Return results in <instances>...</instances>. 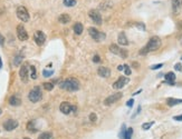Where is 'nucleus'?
I'll list each match as a JSON object with an SVG mask.
<instances>
[{
	"label": "nucleus",
	"mask_w": 182,
	"mask_h": 139,
	"mask_svg": "<svg viewBox=\"0 0 182 139\" xmlns=\"http://www.w3.org/2000/svg\"><path fill=\"white\" fill-rule=\"evenodd\" d=\"M161 47V39L158 36H153L152 38H150L148 45L145 46L144 48H142L140 50V55H146L149 54L150 51H154V50H158V49Z\"/></svg>",
	"instance_id": "nucleus-1"
},
{
	"label": "nucleus",
	"mask_w": 182,
	"mask_h": 139,
	"mask_svg": "<svg viewBox=\"0 0 182 139\" xmlns=\"http://www.w3.org/2000/svg\"><path fill=\"white\" fill-rule=\"evenodd\" d=\"M59 87L67 91H76L80 89V81L75 78H67L66 80L59 82Z\"/></svg>",
	"instance_id": "nucleus-2"
},
{
	"label": "nucleus",
	"mask_w": 182,
	"mask_h": 139,
	"mask_svg": "<svg viewBox=\"0 0 182 139\" xmlns=\"http://www.w3.org/2000/svg\"><path fill=\"white\" fill-rule=\"evenodd\" d=\"M28 98H29V100L32 102H38L39 100H42L43 94H42V90H40V87L39 86L34 87L32 90L29 91Z\"/></svg>",
	"instance_id": "nucleus-3"
},
{
	"label": "nucleus",
	"mask_w": 182,
	"mask_h": 139,
	"mask_svg": "<svg viewBox=\"0 0 182 139\" xmlns=\"http://www.w3.org/2000/svg\"><path fill=\"white\" fill-rule=\"evenodd\" d=\"M88 33H90V36H91L96 43H101L102 40H104V39L106 38V35H105L104 32L97 30L96 28H94V27L88 28Z\"/></svg>",
	"instance_id": "nucleus-4"
},
{
	"label": "nucleus",
	"mask_w": 182,
	"mask_h": 139,
	"mask_svg": "<svg viewBox=\"0 0 182 139\" xmlns=\"http://www.w3.org/2000/svg\"><path fill=\"white\" fill-rule=\"evenodd\" d=\"M17 17L21 20L22 22H27L29 20V12L24 6H19L17 8Z\"/></svg>",
	"instance_id": "nucleus-5"
},
{
	"label": "nucleus",
	"mask_w": 182,
	"mask_h": 139,
	"mask_svg": "<svg viewBox=\"0 0 182 139\" xmlns=\"http://www.w3.org/2000/svg\"><path fill=\"white\" fill-rule=\"evenodd\" d=\"M122 97H123L122 92H115V94H113L111 96H108L106 99L104 100V105H105V106H111V105L115 104L116 101H118Z\"/></svg>",
	"instance_id": "nucleus-6"
},
{
	"label": "nucleus",
	"mask_w": 182,
	"mask_h": 139,
	"mask_svg": "<svg viewBox=\"0 0 182 139\" xmlns=\"http://www.w3.org/2000/svg\"><path fill=\"white\" fill-rule=\"evenodd\" d=\"M59 109H60V111L63 112L64 115H68L72 111H76L77 110V108L75 106H72L70 102L67 101H64L60 104V106H59Z\"/></svg>",
	"instance_id": "nucleus-7"
},
{
	"label": "nucleus",
	"mask_w": 182,
	"mask_h": 139,
	"mask_svg": "<svg viewBox=\"0 0 182 139\" xmlns=\"http://www.w3.org/2000/svg\"><path fill=\"white\" fill-rule=\"evenodd\" d=\"M88 16H90V18L96 25H102V15L100 13V11L95 10V9H92L88 12Z\"/></svg>",
	"instance_id": "nucleus-8"
},
{
	"label": "nucleus",
	"mask_w": 182,
	"mask_h": 139,
	"mask_svg": "<svg viewBox=\"0 0 182 139\" xmlns=\"http://www.w3.org/2000/svg\"><path fill=\"white\" fill-rule=\"evenodd\" d=\"M17 36H18V39L21 40V41H25V40L28 39V32H27V30L22 25L17 26Z\"/></svg>",
	"instance_id": "nucleus-9"
},
{
	"label": "nucleus",
	"mask_w": 182,
	"mask_h": 139,
	"mask_svg": "<svg viewBox=\"0 0 182 139\" xmlns=\"http://www.w3.org/2000/svg\"><path fill=\"white\" fill-rule=\"evenodd\" d=\"M34 40H35V43H37L38 46H42L46 41V36H45V33L43 31L37 30V31L34 33Z\"/></svg>",
	"instance_id": "nucleus-10"
},
{
	"label": "nucleus",
	"mask_w": 182,
	"mask_h": 139,
	"mask_svg": "<svg viewBox=\"0 0 182 139\" xmlns=\"http://www.w3.org/2000/svg\"><path fill=\"white\" fill-rule=\"evenodd\" d=\"M28 70H29V67H28V64H24L21 66V68L19 70V76H20V79H21L22 82H27L28 81Z\"/></svg>",
	"instance_id": "nucleus-11"
},
{
	"label": "nucleus",
	"mask_w": 182,
	"mask_h": 139,
	"mask_svg": "<svg viewBox=\"0 0 182 139\" xmlns=\"http://www.w3.org/2000/svg\"><path fill=\"white\" fill-rule=\"evenodd\" d=\"M129 81H130V79L128 77H120L118 80L113 84V88H114V89H122Z\"/></svg>",
	"instance_id": "nucleus-12"
},
{
	"label": "nucleus",
	"mask_w": 182,
	"mask_h": 139,
	"mask_svg": "<svg viewBox=\"0 0 182 139\" xmlns=\"http://www.w3.org/2000/svg\"><path fill=\"white\" fill-rule=\"evenodd\" d=\"M18 127V121L14 120V119H8L4 123V128L7 131H11L14 129H16Z\"/></svg>",
	"instance_id": "nucleus-13"
},
{
	"label": "nucleus",
	"mask_w": 182,
	"mask_h": 139,
	"mask_svg": "<svg viewBox=\"0 0 182 139\" xmlns=\"http://www.w3.org/2000/svg\"><path fill=\"white\" fill-rule=\"evenodd\" d=\"M97 74H98V76L103 77V78H107V77L111 76V70L108 69L107 67H100L97 69Z\"/></svg>",
	"instance_id": "nucleus-14"
},
{
	"label": "nucleus",
	"mask_w": 182,
	"mask_h": 139,
	"mask_svg": "<svg viewBox=\"0 0 182 139\" xmlns=\"http://www.w3.org/2000/svg\"><path fill=\"white\" fill-rule=\"evenodd\" d=\"M166 82L170 86L174 85V82H176V74L172 72V71L171 72H168L166 75Z\"/></svg>",
	"instance_id": "nucleus-15"
},
{
	"label": "nucleus",
	"mask_w": 182,
	"mask_h": 139,
	"mask_svg": "<svg viewBox=\"0 0 182 139\" xmlns=\"http://www.w3.org/2000/svg\"><path fill=\"white\" fill-rule=\"evenodd\" d=\"M9 105L15 106V107L20 106V105H21V99L18 96H16V95H14V96H11L10 98H9Z\"/></svg>",
	"instance_id": "nucleus-16"
},
{
	"label": "nucleus",
	"mask_w": 182,
	"mask_h": 139,
	"mask_svg": "<svg viewBox=\"0 0 182 139\" xmlns=\"http://www.w3.org/2000/svg\"><path fill=\"white\" fill-rule=\"evenodd\" d=\"M118 41L122 46H128L129 45V40H128V38H126L124 32H120V35H118Z\"/></svg>",
	"instance_id": "nucleus-17"
},
{
	"label": "nucleus",
	"mask_w": 182,
	"mask_h": 139,
	"mask_svg": "<svg viewBox=\"0 0 182 139\" xmlns=\"http://www.w3.org/2000/svg\"><path fill=\"white\" fill-rule=\"evenodd\" d=\"M182 8V0H172V9L174 12L180 11Z\"/></svg>",
	"instance_id": "nucleus-18"
},
{
	"label": "nucleus",
	"mask_w": 182,
	"mask_h": 139,
	"mask_svg": "<svg viewBox=\"0 0 182 139\" xmlns=\"http://www.w3.org/2000/svg\"><path fill=\"white\" fill-rule=\"evenodd\" d=\"M179 104H182V99H176V98H168L166 99V105L170 106V107L179 105Z\"/></svg>",
	"instance_id": "nucleus-19"
},
{
	"label": "nucleus",
	"mask_w": 182,
	"mask_h": 139,
	"mask_svg": "<svg viewBox=\"0 0 182 139\" xmlns=\"http://www.w3.org/2000/svg\"><path fill=\"white\" fill-rule=\"evenodd\" d=\"M58 20L60 23H64V25H66V23H68V22L70 21V16L68 15V13H62L60 16H59Z\"/></svg>",
	"instance_id": "nucleus-20"
},
{
	"label": "nucleus",
	"mask_w": 182,
	"mask_h": 139,
	"mask_svg": "<svg viewBox=\"0 0 182 139\" xmlns=\"http://www.w3.org/2000/svg\"><path fill=\"white\" fill-rule=\"evenodd\" d=\"M110 51L112 52V54L114 55H121V51H122V49L118 47V45H114V43H112L111 46H110Z\"/></svg>",
	"instance_id": "nucleus-21"
},
{
	"label": "nucleus",
	"mask_w": 182,
	"mask_h": 139,
	"mask_svg": "<svg viewBox=\"0 0 182 139\" xmlns=\"http://www.w3.org/2000/svg\"><path fill=\"white\" fill-rule=\"evenodd\" d=\"M27 130L29 133H36L37 131V128L35 127V120L28 121V123H27Z\"/></svg>",
	"instance_id": "nucleus-22"
},
{
	"label": "nucleus",
	"mask_w": 182,
	"mask_h": 139,
	"mask_svg": "<svg viewBox=\"0 0 182 139\" xmlns=\"http://www.w3.org/2000/svg\"><path fill=\"white\" fill-rule=\"evenodd\" d=\"M83 30H84V27H83V25L80 22H76L74 25V32L76 35H80L83 32Z\"/></svg>",
	"instance_id": "nucleus-23"
},
{
	"label": "nucleus",
	"mask_w": 182,
	"mask_h": 139,
	"mask_svg": "<svg viewBox=\"0 0 182 139\" xmlns=\"http://www.w3.org/2000/svg\"><path fill=\"white\" fill-rule=\"evenodd\" d=\"M52 138H53V135H52V133H48V131L39 135V139H52Z\"/></svg>",
	"instance_id": "nucleus-24"
},
{
	"label": "nucleus",
	"mask_w": 182,
	"mask_h": 139,
	"mask_svg": "<svg viewBox=\"0 0 182 139\" xmlns=\"http://www.w3.org/2000/svg\"><path fill=\"white\" fill-rule=\"evenodd\" d=\"M29 70H30V77H32V79H36V78H37L36 68H35L34 66H30V67H29Z\"/></svg>",
	"instance_id": "nucleus-25"
},
{
	"label": "nucleus",
	"mask_w": 182,
	"mask_h": 139,
	"mask_svg": "<svg viewBox=\"0 0 182 139\" xmlns=\"http://www.w3.org/2000/svg\"><path fill=\"white\" fill-rule=\"evenodd\" d=\"M21 61H22V56L21 55H18V56H16L15 59H14V65H15V66H19V65L21 64Z\"/></svg>",
	"instance_id": "nucleus-26"
},
{
	"label": "nucleus",
	"mask_w": 182,
	"mask_h": 139,
	"mask_svg": "<svg viewBox=\"0 0 182 139\" xmlns=\"http://www.w3.org/2000/svg\"><path fill=\"white\" fill-rule=\"evenodd\" d=\"M43 86H44V88H45L47 91H50V90H53L54 89V84L53 82H44Z\"/></svg>",
	"instance_id": "nucleus-27"
},
{
	"label": "nucleus",
	"mask_w": 182,
	"mask_h": 139,
	"mask_svg": "<svg viewBox=\"0 0 182 139\" xmlns=\"http://www.w3.org/2000/svg\"><path fill=\"white\" fill-rule=\"evenodd\" d=\"M126 126L125 125H122V128H121V133H120V138L124 139L125 138V134H126Z\"/></svg>",
	"instance_id": "nucleus-28"
},
{
	"label": "nucleus",
	"mask_w": 182,
	"mask_h": 139,
	"mask_svg": "<svg viewBox=\"0 0 182 139\" xmlns=\"http://www.w3.org/2000/svg\"><path fill=\"white\" fill-rule=\"evenodd\" d=\"M154 125V121H150V123H145L142 125V129L143 130H149V129Z\"/></svg>",
	"instance_id": "nucleus-29"
},
{
	"label": "nucleus",
	"mask_w": 182,
	"mask_h": 139,
	"mask_svg": "<svg viewBox=\"0 0 182 139\" xmlns=\"http://www.w3.org/2000/svg\"><path fill=\"white\" fill-rule=\"evenodd\" d=\"M64 5L66 7H74L76 5V0H64Z\"/></svg>",
	"instance_id": "nucleus-30"
},
{
	"label": "nucleus",
	"mask_w": 182,
	"mask_h": 139,
	"mask_svg": "<svg viewBox=\"0 0 182 139\" xmlns=\"http://www.w3.org/2000/svg\"><path fill=\"white\" fill-rule=\"evenodd\" d=\"M132 135H133V129L128 128L126 129V134H125V138L124 139H132Z\"/></svg>",
	"instance_id": "nucleus-31"
},
{
	"label": "nucleus",
	"mask_w": 182,
	"mask_h": 139,
	"mask_svg": "<svg viewBox=\"0 0 182 139\" xmlns=\"http://www.w3.org/2000/svg\"><path fill=\"white\" fill-rule=\"evenodd\" d=\"M54 75V71L53 70H44L43 71V76L44 77H50V76H53Z\"/></svg>",
	"instance_id": "nucleus-32"
},
{
	"label": "nucleus",
	"mask_w": 182,
	"mask_h": 139,
	"mask_svg": "<svg viewBox=\"0 0 182 139\" xmlns=\"http://www.w3.org/2000/svg\"><path fill=\"white\" fill-rule=\"evenodd\" d=\"M97 120V116L95 112H91L90 113V121H92V123H95Z\"/></svg>",
	"instance_id": "nucleus-33"
},
{
	"label": "nucleus",
	"mask_w": 182,
	"mask_h": 139,
	"mask_svg": "<svg viewBox=\"0 0 182 139\" xmlns=\"http://www.w3.org/2000/svg\"><path fill=\"white\" fill-rule=\"evenodd\" d=\"M124 72H125V75L126 76L131 75V68H130L129 65H124Z\"/></svg>",
	"instance_id": "nucleus-34"
},
{
	"label": "nucleus",
	"mask_w": 182,
	"mask_h": 139,
	"mask_svg": "<svg viewBox=\"0 0 182 139\" xmlns=\"http://www.w3.org/2000/svg\"><path fill=\"white\" fill-rule=\"evenodd\" d=\"M135 26L139 28V29H141V30H143V31L145 30V25L144 23H142V22H136Z\"/></svg>",
	"instance_id": "nucleus-35"
},
{
	"label": "nucleus",
	"mask_w": 182,
	"mask_h": 139,
	"mask_svg": "<svg viewBox=\"0 0 182 139\" xmlns=\"http://www.w3.org/2000/svg\"><path fill=\"white\" fill-rule=\"evenodd\" d=\"M163 67V64H158V65H153V66H151V69L152 70H158L162 68Z\"/></svg>",
	"instance_id": "nucleus-36"
},
{
	"label": "nucleus",
	"mask_w": 182,
	"mask_h": 139,
	"mask_svg": "<svg viewBox=\"0 0 182 139\" xmlns=\"http://www.w3.org/2000/svg\"><path fill=\"white\" fill-rule=\"evenodd\" d=\"M120 57H122L123 59H125L128 57V50H125V49H122V51H121V55H120Z\"/></svg>",
	"instance_id": "nucleus-37"
},
{
	"label": "nucleus",
	"mask_w": 182,
	"mask_h": 139,
	"mask_svg": "<svg viewBox=\"0 0 182 139\" xmlns=\"http://www.w3.org/2000/svg\"><path fill=\"white\" fill-rule=\"evenodd\" d=\"M174 69L177 70V71H182V65L181 64H176L174 65Z\"/></svg>",
	"instance_id": "nucleus-38"
},
{
	"label": "nucleus",
	"mask_w": 182,
	"mask_h": 139,
	"mask_svg": "<svg viewBox=\"0 0 182 139\" xmlns=\"http://www.w3.org/2000/svg\"><path fill=\"white\" fill-rule=\"evenodd\" d=\"M93 61H94V62H100V61H101L100 56H98V55H95V56H94V58H93Z\"/></svg>",
	"instance_id": "nucleus-39"
},
{
	"label": "nucleus",
	"mask_w": 182,
	"mask_h": 139,
	"mask_svg": "<svg viewBox=\"0 0 182 139\" xmlns=\"http://www.w3.org/2000/svg\"><path fill=\"white\" fill-rule=\"evenodd\" d=\"M134 104V99H130V100H128V102H126V106L128 107H132Z\"/></svg>",
	"instance_id": "nucleus-40"
},
{
	"label": "nucleus",
	"mask_w": 182,
	"mask_h": 139,
	"mask_svg": "<svg viewBox=\"0 0 182 139\" xmlns=\"http://www.w3.org/2000/svg\"><path fill=\"white\" fill-rule=\"evenodd\" d=\"M174 120H177V121H182V115H179V116H174L173 117Z\"/></svg>",
	"instance_id": "nucleus-41"
},
{
	"label": "nucleus",
	"mask_w": 182,
	"mask_h": 139,
	"mask_svg": "<svg viewBox=\"0 0 182 139\" xmlns=\"http://www.w3.org/2000/svg\"><path fill=\"white\" fill-rule=\"evenodd\" d=\"M178 29H179V31L182 33V20L178 22Z\"/></svg>",
	"instance_id": "nucleus-42"
},
{
	"label": "nucleus",
	"mask_w": 182,
	"mask_h": 139,
	"mask_svg": "<svg viewBox=\"0 0 182 139\" xmlns=\"http://www.w3.org/2000/svg\"><path fill=\"white\" fill-rule=\"evenodd\" d=\"M4 43H5V38L2 37L1 35H0V46H2L4 45Z\"/></svg>",
	"instance_id": "nucleus-43"
},
{
	"label": "nucleus",
	"mask_w": 182,
	"mask_h": 139,
	"mask_svg": "<svg viewBox=\"0 0 182 139\" xmlns=\"http://www.w3.org/2000/svg\"><path fill=\"white\" fill-rule=\"evenodd\" d=\"M118 70H120V71H122V70H124V65L122 66V65H120L118 67Z\"/></svg>",
	"instance_id": "nucleus-44"
},
{
	"label": "nucleus",
	"mask_w": 182,
	"mask_h": 139,
	"mask_svg": "<svg viewBox=\"0 0 182 139\" xmlns=\"http://www.w3.org/2000/svg\"><path fill=\"white\" fill-rule=\"evenodd\" d=\"M132 66H133L134 68H136V69L139 68V64L138 62H132Z\"/></svg>",
	"instance_id": "nucleus-45"
},
{
	"label": "nucleus",
	"mask_w": 182,
	"mask_h": 139,
	"mask_svg": "<svg viewBox=\"0 0 182 139\" xmlns=\"http://www.w3.org/2000/svg\"><path fill=\"white\" fill-rule=\"evenodd\" d=\"M140 111H141V106H139V107H138V110H136V113H135V116H136L138 113H140ZM135 116H134V117H135Z\"/></svg>",
	"instance_id": "nucleus-46"
},
{
	"label": "nucleus",
	"mask_w": 182,
	"mask_h": 139,
	"mask_svg": "<svg viewBox=\"0 0 182 139\" xmlns=\"http://www.w3.org/2000/svg\"><path fill=\"white\" fill-rule=\"evenodd\" d=\"M141 91H142V89H140V90H138V91H136V92H134L133 96H136V95H139V94H140V92H141Z\"/></svg>",
	"instance_id": "nucleus-47"
},
{
	"label": "nucleus",
	"mask_w": 182,
	"mask_h": 139,
	"mask_svg": "<svg viewBox=\"0 0 182 139\" xmlns=\"http://www.w3.org/2000/svg\"><path fill=\"white\" fill-rule=\"evenodd\" d=\"M2 68V60H1V58H0V69Z\"/></svg>",
	"instance_id": "nucleus-48"
},
{
	"label": "nucleus",
	"mask_w": 182,
	"mask_h": 139,
	"mask_svg": "<svg viewBox=\"0 0 182 139\" xmlns=\"http://www.w3.org/2000/svg\"><path fill=\"white\" fill-rule=\"evenodd\" d=\"M24 139H30V138H28V137H25V138H24Z\"/></svg>",
	"instance_id": "nucleus-49"
},
{
	"label": "nucleus",
	"mask_w": 182,
	"mask_h": 139,
	"mask_svg": "<svg viewBox=\"0 0 182 139\" xmlns=\"http://www.w3.org/2000/svg\"><path fill=\"white\" fill-rule=\"evenodd\" d=\"M0 113H1V109H0Z\"/></svg>",
	"instance_id": "nucleus-50"
},
{
	"label": "nucleus",
	"mask_w": 182,
	"mask_h": 139,
	"mask_svg": "<svg viewBox=\"0 0 182 139\" xmlns=\"http://www.w3.org/2000/svg\"><path fill=\"white\" fill-rule=\"evenodd\" d=\"M181 59H182V57H181Z\"/></svg>",
	"instance_id": "nucleus-51"
}]
</instances>
